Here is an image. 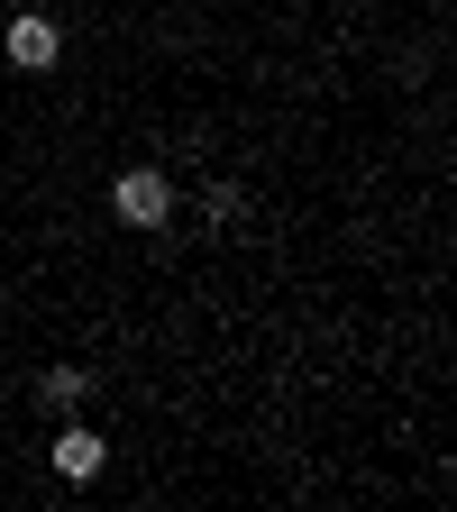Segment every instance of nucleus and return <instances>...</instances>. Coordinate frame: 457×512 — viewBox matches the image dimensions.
<instances>
[{
    "label": "nucleus",
    "instance_id": "obj_1",
    "mask_svg": "<svg viewBox=\"0 0 457 512\" xmlns=\"http://www.w3.org/2000/svg\"><path fill=\"white\" fill-rule=\"evenodd\" d=\"M110 211H119L128 229H156V220L174 211V192H165V174H119V192H110Z\"/></svg>",
    "mask_w": 457,
    "mask_h": 512
},
{
    "label": "nucleus",
    "instance_id": "obj_2",
    "mask_svg": "<svg viewBox=\"0 0 457 512\" xmlns=\"http://www.w3.org/2000/svg\"><path fill=\"white\" fill-rule=\"evenodd\" d=\"M64 55V37H55V19H10V64H28V74H46V64Z\"/></svg>",
    "mask_w": 457,
    "mask_h": 512
},
{
    "label": "nucleus",
    "instance_id": "obj_3",
    "mask_svg": "<svg viewBox=\"0 0 457 512\" xmlns=\"http://www.w3.org/2000/svg\"><path fill=\"white\" fill-rule=\"evenodd\" d=\"M55 467L74 476V485H83V476H101V439H92V430H64V439H55Z\"/></svg>",
    "mask_w": 457,
    "mask_h": 512
},
{
    "label": "nucleus",
    "instance_id": "obj_4",
    "mask_svg": "<svg viewBox=\"0 0 457 512\" xmlns=\"http://www.w3.org/2000/svg\"><path fill=\"white\" fill-rule=\"evenodd\" d=\"M83 384H92V375H74V366H55V375H46V403H83Z\"/></svg>",
    "mask_w": 457,
    "mask_h": 512
}]
</instances>
